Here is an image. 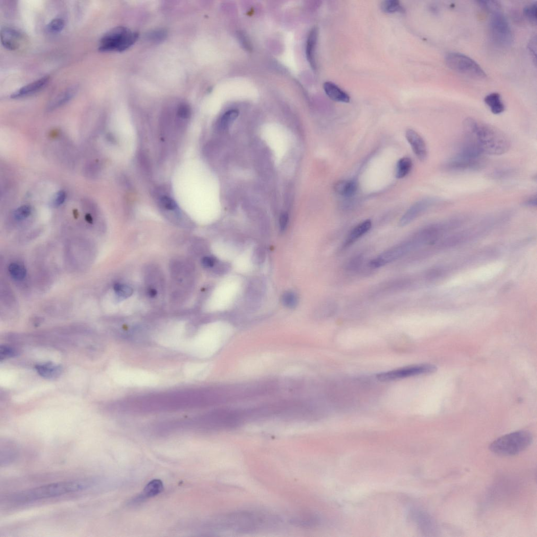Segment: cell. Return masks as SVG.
<instances>
[{
  "label": "cell",
  "mask_w": 537,
  "mask_h": 537,
  "mask_svg": "<svg viewBox=\"0 0 537 537\" xmlns=\"http://www.w3.org/2000/svg\"><path fill=\"white\" fill-rule=\"evenodd\" d=\"M465 142L473 144L483 154L500 155L510 147V140L499 129L472 118L463 122Z\"/></svg>",
  "instance_id": "cell-1"
},
{
  "label": "cell",
  "mask_w": 537,
  "mask_h": 537,
  "mask_svg": "<svg viewBox=\"0 0 537 537\" xmlns=\"http://www.w3.org/2000/svg\"><path fill=\"white\" fill-rule=\"evenodd\" d=\"M91 483L85 481H70L53 483L30 489L14 493L8 501L15 504H23L39 500L63 496L85 490Z\"/></svg>",
  "instance_id": "cell-2"
},
{
  "label": "cell",
  "mask_w": 537,
  "mask_h": 537,
  "mask_svg": "<svg viewBox=\"0 0 537 537\" xmlns=\"http://www.w3.org/2000/svg\"><path fill=\"white\" fill-rule=\"evenodd\" d=\"M226 331L219 327L207 328L189 339L182 350L199 358H206L215 354L229 336Z\"/></svg>",
  "instance_id": "cell-3"
},
{
  "label": "cell",
  "mask_w": 537,
  "mask_h": 537,
  "mask_svg": "<svg viewBox=\"0 0 537 537\" xmlns=\"http://www.w3.org/2000/svg\"><path fill=\"white\" fill-rule=\"evenodd\" d=\"M533 441L529 431L521 430L501 437L489 445V450L501 456H512L524 451Z\"/></svg>",
  "instance_id": "cell-4"
},
{
  "label": "cell",
  "mask_w": 537,
  "mask_h": 537,
  "mask_svg": "<svg viewBox=\"0 0 537 537\" xmlns=\"http://www.w3.org/2000/svg\"><path fill=\"white\" fill-rule=\"evenodd\" d=\"M138 38L137 33L124 26H118L103 35L98 49L102 52L125 51L133 46Z\"/></svg>",
  "instance_id": "cell-5"
},
{
  "label": "cell",
  "mask_w": 537,
  "mask_h": 537,
  "mask_svg": "<svg viewBox=\"0 0 537 537\" xmlns=\"http://www.w3.org/2000/svg\"><path fill=\"white\" fill-rule=\"evenodd\" d=\"M483 155L477 148L463 144L460 152L444 164V169L453 172L479 170L484 165Z\"/></svg>",
  "instance_id": "cell-6"
},
{
  "label": "cell",
  "mask_w": 537,
  "mask_h": 537,
  "mask_svg": "<svg viewBox=\"0 0 537 537\" xmlns=\"http://www.w3.org/2000/svg\"><path fill=\"white\" fill-rule=\"evenodd\" d=\"M445 61L449 68L459 74L478 80L487 77L485 71L476 61L460 52H448L445 56Z\"/></svg>",
  "instance_id": "cell-7"
},
{
  "label": "cell",
  "mask_w": 537,
  "mask_h": 537,
  "mask_svg": "<svg viewBox=\"0 0 537 537\" xmlns=\"http://www.w3.org/2000/svg\"><path fill=\"white\" fill-rule=\"evenodd\" d=\"M418 248L417 244L411 237L409 239L392 246L378 255L369 262L368 266L373 269L381 268L406 256Z\"/></svg>",
  "instance_id": "cell-8"
},
{
  "label": "cell",
  "mask_w": 537,
  "mask_h": 537,
  "mask_svg": "<svg viewBox=\"0 0 537 537\" xmlns=\"http://www.w3.org/2000/svg\"><path fill=\"white\" fill-rule=\"evenodd\" d=\"M491 14L489 31L492 41L501 47L511 46L513 41V33L506 17L500 10Z\"/></svg>",
  "instance_id": "cell-9"
},
{
  "label": "cell",
  "mask_w": 537,
  "mask_h": 537,
  "mask_svg": "<svg viewBox=\"0 0 537 537\" xmlns=\"http://www.w3.org/2000/svg\"><path fill=\"white\" fill-rule=\"evenodd\" d=\"M119 381L130 387H149L156 385L159 380L155 374L146 370L131 368L123 370L119 376Z\"/></svg>",
  "instance_id": "cell-10"
},
{
  "label": "cell",
  "mask_w": 537,
  "mask_h": 537,
  "mask_svg": "<svg viewBox=\"0 0 537 537\" xmlns=\"http://www.w3.org/2000/svg\"><path fill=\"white\" fill-rule=\"evenodd\" d=\"M437 370V367L434 365L422 364L382 372L377 374L376 378L381 382H391L408 377L433 373L436 372Z\"/></svg>",
  "instance_id": "cell-11"
},
{
  "label": "cell",
  "mask_w": 537,
  "mask_h": 537,
  "mask_svg": "<svg viewBox=\"0 0 537 537\" xmlns=\"http://www.w3.org/2000/svg\"><path fill=\"white\" fill-rule=\"evenodd\" d=\"M24 34L19 30L12 28H5L1 32V41L3 46L10 50H16L22 46L24 41Z\"/></svg>",
  "instance_id": "cell-12"
},
{
  "label": "cell",
  "mask_w": 537,
  "mask_h": 537,
  "mask_svg": "<svg viewBox=\"0 0 537 537\" xmlns=\"http://www.w3.org/2000/svg\"><path fill=\"white\" fill-rule=\"evenodd\" d=\"M433 199H425L420 200L413 204L405 213L399 221L401 227L406 226L414 221L418 216L425 212L435 203Z\"/></svg>",
  "instance_id": "cell-13"
},
{
  "label": "cell",
  "mask_w": 537,
  "mask_h": 537,
  "mask_svg": "<svg viewBox=\"0 0 537 537\" xmlns=\"http://www.w3.org/2000/svg\"><path fill=\"white\" fill-rule=\"evenodd\" d=\"M0 445V462L1 466L10 465L18 458L19 448L15 442L9 439H1Z\"/></svg>",
  "instance_id": "cell-14"
},
{
  "label": "cell",
  "mask_w": 537,
  "mask_h": 537,
  "mask_svg": "<svg viewBox=\"0 0 537 537\" xmlns=\"http://www.w3.org/2000/svg\"><path fill=\"white\" fill-rule=\"evenodd\" d=\"M212 369L209 363H189L185 365V375L194 380H203L209 375Z\"/></svg>",
  "instance_id": "cell-15"
},
{
  "label": "cell",
  "mask_w": 537,
  "mask_h": 537,
  "mask_svg": "<svg viewBox=\"0 0 537 537\" xmlns=\"http://www.w3.org/2000/svg\"><path fill=\"white\" fill-rule=\"evenodd\" d=\"M406 138L410 145L413 152L421 161L426 160L428 151L424 140L415 130L408 129Z\"/></svg>",
  "instance_id": "cell-16"
},
{
  "label": "cell",
  "mask_w": 537,
  "mask_h": 537,
  "mask_svg": "<svg viewBox=\"0 0 537 537\" xmlns=\"http://www.w3.org/2000/svg\"><path fill=\"white\" fill-rule=\"evenodd\" d=\"M372 227V222L370 219L360 223L352 229L347 235L346 239L342 246V249L345 250L353 245L361 238L363 237L371 230Z\"/></svg>",
  "instance_id": "cell-17"
},
{
  "label": "cell",
  "mask_w": 537,
  "mask_h": 537,
  "mask_svg": "<svg viewBox=\"0 0 537 537\" xmlns=\"http://www.w3.org/2000/svg\"><path fill=\"white\" fill-rule=\"evenodd\" d=\"M49 79L50 78L49 76L42 77L37 81L21 87L18 91L13 93L11 98L13 99L19 98L36 93L48 84Z\"/></svg>",
  "instance_id": "cell-18"
},
{
  "label": "cell",
  "mask_w": 537,
  "mask_h": 537,
  "mask_svg": "<svg viewBox=\"0 0 537 537\" xmlns=\"http://www.w3.org/2000/svg\"><path fill=\"white\" fill-rule=\"evenodd\" d=\"M35 369L41 377L47 380L57 379L63 371L60 365L50 362L37 365Z\"/></svg>",
  "instance_id": "cell-19"
},
{
  "label": "cell",
  "mask_w": 537,
  "mask_h": 537,
  "mask_svg": "<svg viewBox=\"0 0 537 537\" xmlns=\"http://www.w3.org/2000/svg\"><path fill=\"white\" fill-rule=\"evenodd\" d=\"M323 89L326 94L334 101L344 103L350 101L349 96L333 83L325 82L323 85Z\"/></svg>",
  "instance_id": "cell-20"
},
{
  "label": "cell",
  "mask_w": 537,
  "mask_h": 537,
  "mask_svg": "<svg viewBox=\"0 0 537 537\" xmlns=\"http://www.w3.org/2000/svg\"><path fill=\"white\" fill-rule=\"evenodd\" d=\"M318 37V29L313 28L308 37L306 46V58L313 69L316 68L315 49Z\"/></svg>",
  "instance_id": "cell-21"
},
{
  "label": "cell",
  "mask_w": 537,
  "mask_h": 537,
  "mask_svg": "<svg viewBox=\"0 0 537 537\" xmlns=\"http://www.w3.org/2000/svg\"><path fill=\"white\" fill-rule=\"evenodd\" d=\"M484 102L488 105L492 113L499 114L505 110V105L500 95L497 93H492L488 95Z\"/></svg>",
  "instance_id": "cell-22"
},
{
  "label": "cell",
  "mask_w": 537,
  "mask_h": 537,
  "mask_svg": "<svg viewBox=\"0 0 537 537\" xmlns=\"http://www.w3.org/2000/svg\"><path fill=\"white\" fill-rule=\"evenodd\" d=\"M357 188V183L354 180H341L336 183L334 190L341 195L350 197L355 195Z\"/></svg>",
  "instance_id": "cell-23"
},
{
  "label": "cell",
  "mask_w": 537,
  "mask_h": 537,
  "mask_svg": "<svg viewBox=\"0 0 537 537\" xmlns=\"http://www.w3.org/2000/svg\"><path fill=\"white\" fill-rule=\"evenodd\" d=\"M75 87H70L56 96L49 105V109L52 110L62 106L63 105L71 100L75 95Z\"/></svg>",
  "instance_id": "cell-24"
},
{
  "label": "cell",
  "mask_w": 537,
  "mask_h": 537,
  "mask_svg": "<svg viewBox=\"0 0 537 537\" xmlns=\"http://www.w3.org/2000/svg\"><path fill=\"white\" fill-rule=\"evenodd\" d=\"M163 483L159 480H154L148 483L144 489L143 492L139 497V499L142 500L150 498L159 494L163 490Z\"/></svg>",
  "instance_id": "cell-25"
},
{
  "label": "cell",
  "mask_w": 537,
  "mask_h": 537,
  "mask_svg": "<svg viewBox=\"0 0 537 537\" xmlns=\"http://www.w3.org/2000/svg\"><path fill=\"white\" fill-rule=\"evenodd\" d=\"M412 166L411 160L409 157H403L399 160L397 164L395 171V177L402 179L406 177L410 172Z\"/></svg>",
  "instance_id": "cell-26"
},
{
  "label": "cell",
  "mask_w": 537,
  "mask_h": 537,
  "mask_svg": "<svg viewBox=\"0 0 537 537\" xmlns=\"http://www.w3.org/2000/svg\"><path fill=\"white\" fill-rule=\"evenodd\" d=\"M11 277L16 281L23 280L26 276V270L21 264L13 262L8 268Z\"/></svg>",
  "instance_id": "cell-27"
},
{
  "label": "cell",
  "mask_w": 537,
  "mask_h": 537,
  "mask_svg": "<svg viewBox=\"0 0 537 537\" xmlns=\"http://www.w3.org/2000/svg\"><path fill=\"white\" fill-rule=\"evenodd\" d=\"M382 10L387 13H404V9L398 0H387L381 5Z\"/></svg>",
  "instance_id": "cell-28"
},
{
  "label": "cell",
  "mask_w": 537,
  "mask_h": 537,
  "mask_svg": "<svg viewBox=\"0 0 537 537\" xmlns=\"http://www.w3.org/2000/svg\"><path fill=\"white\" fill-rule=\"evenodd\" d=\"M239 111L233 109L227 111L223 116L221 120V126L223 129H226L239 117Z\"/></svg>",
  "instance_id": "cell-29"
},
{
  "label": "cell",
  "mask_w": 537,
  "mask_h": 537,
  "mask_svg": "<svg viewBox=\"0 0 537 537\" xmlns=\"http://www.w3.org/2000/svg\"><path fill=\"white\" fill-rule=\"evenodd\" d=\"M114 292L120 297L128 298L133 294V289L127 285L116 284L114 285Z\"/></svg>",
  "instance_id": "cell-30"
},
{
  "label": "cell",
  "mask_w": 537,
  "mask_h": 537,
  "mask_svg": "<svg viewBox=\"0 0 537 537\" xmlns=\"http://www.w3.org/2000/svg\"><path fill=\"white\" fill-rule=\"evenodd\" d=\"M32 213V207L28 205L21 206L15 210L14 217L16 221H22L28 218Z\"/></svg>",
  "instance_id": "cell-31"
},
{
  "label": "cell",
  "mask_w": 537,
  "mask_h": 537,
  "mask_svg": "<svg viewBox=\"0 0 537 537\" xmlns=\"http://www.w3.org/2000/svg\"><path fill=\"white\" fill-rule=\"evenodd\" d=\"M537 4L533 3L527 5L524 8V13L528 20L533 24L537 23Z\"/></svg>",
  "instance_id": "cell-32"
},
{
  "label": "cell",
  "mask_w": 537,
  "mask_h": 537,
  "mask_svg": "<svg viewBox=\"0 0 537 537\" xmlns=\"http://www.w3.org/2000/svg\"><path fill=\"white\" fill-rule=\"evenodd\" d=\"M65 26L63 20L56 18L52 20L48 25V30L51 33H58L62 31Z\"/></svg>",
  "instance_id": "cell-33"
},
{
  "label": "cell",
  "mask_w": 537,
  "mask_h": 537,
  "mask_svg": "<svg viewBox=\"0 0 537 537\" xmlns=\"http://www.w3.org/2000/svg\"><path fill=\"white\" fill-rule=\"evenodd\" d=\"M282 302L287 307H294L297 304V297L293 293H286L282 297Z\"/></svg>",
  "instance_id": "cell-34"
},
{
  "label": "cell",
  "mask_w": 537,
  "mask_h": 537,
  "mask_svg": "<svg viewBox=\"0 0 537 537\" xmlns=\"http://www.w3.org/2000/svg\"><path fill=\"white\" fill-rule=\"evenodd\" d=\"M363 261L364 258L363 256L358 255V256L352 258L348 261L346 265V268L350 271H356L362 266Z\"/></svg>",
  "instance_id": "cell-35"
},
{
  "label": "cell",
  "mask_w": 537,
  "mask_h": 537,
  "mask_svg": "<svg viewBox=\"0 0 537 537\" xmlns=\"http://www.w3.org/2000/svg\"><path fill=\"white\" fill-rule=\"evenodd\" d=\"M16 351L12 347L6 346H1L0 347V360L1 361L4 359L14 357L16 356Z\"/></svg>",
  "instance_id": "cell-36"
},
{
  "label": "cell",
  "mask_w": 537,
  "mask_h": 537,
  "mask_svg": "<svg viewBox=\"0 0 537 537\" xmlns=\"http://www.w3.org/2000/svg\"><path fill=\"white\" fill-rule=\"evenodd\" d=\"M66 198V193L63 191L58 192L55 195L54 198L52 200V205L55 207H57L62 205L65 201Z\"/></svg>",
  "instance_id": "cell-37"
},
{
  "label": "cell",
  "mask_w": 537,
  "mask_h": 537,
  "mask_svg": "<svg viewBox=\"0 0 537 537\" xmlns=\"http://www.w3.org/2000/svg\"><path fill=\"white\" fill-rule=\"evenodd\" d=\"M163 206L168 210H174L177 207V203L171 198L168 196H164L161 199Z\"/></svg>",
  "instance_id": "cell-38"
},
{
  "label": "cell",
  "mask_w": 537,
  "mask_h": 537,
  "mask_svg": "<svg viewBox=\"0 0 537 537\" xmlns=\"http://www.w3.org/2000/svg\"><path fill=\"white\" fill-rule=\"evenodd\" d=\"M178 115L183 119H187L191 115V109L189 105L186 103H182L180 105L178 111Z\"/></svg>",
  "instance_id": "cell-39"
},
{
  "label": "cell",
  "mask_w": 537,
  "mask_h": 537,
  "mask_svg": "<svg viewBox=\"0 0 537 537\" xmlns=\"http://www.w3.org/2000/svg\"><path fill=\"white\" fill-rule=\"evenodd\" d=\"M512 174V172L509 170H500L496 171L493 172L491 175L492 178L494 179H501L505 178L507 177L508 175Z\"/></svg>",
  "instance_id": "cell-40"
},
{
  "label": "cell",
  "mask_w": 537,
  "mask_h": 537,
  "mask_svg": "<svg viewBox=\"0 0 537 537\" xmlns=\"http://www.w3.org/2000/svg\"><path fill=\"white\" fill-rule=\"evenodd\" d=\"M216 262L215 258L212 257H206L201 261L202 265L205 268L213 267Z\"/></svg>",
  "instance_id": "cell-41"
},
{
  "label": "cell",
  "mask_w": 537,
  "mask_h": 537,
  "mask_svg": "<svg viewBox=\"0 0 537 537\" xmlns=\"http://www.w3.org/2000/svg\"><path fill=\"white\" fill-rule=\"evenodd\" d=\"M289 221V216L287 213H284L281 215L280 218V227L281 231H284L288 225Z\"/></svg>",
  "instance_id": "cell-42"
},
{
  "label": "cell",
  "mask_w": 537,
  "mask_h": 537,
  "mask_svg": "<svg viewBox=\"0 0 537 537\" xmlns=\"http://www.w3.org/2000/svg\"><path fill=\"white\" fill-rule=\"evenodd\" d=\"M254 260L256 262L260 263L262 260H263L264 257H265V253L261 249H258L255 252V254L253 256Z\"/></svg>",
  "instance_id": "cell-43"
},
{
  "label": "cell",
  "mask_w": 537,
  "mask_h": 537,
  "mask_svg": "<svg viewBox=\"0 0 537 537\" xmlns=\"http://www.w3.org/2000/svg\"><path fill=\"white\" fill-rule=\"evenodd\" d=\"M526 205L528 206L535 207L537 205V197L536 196H532L529 199H527L526 202Z\"/></svg>",
  "instance_id": "cell-44"
},
{
  "label": "cell",
  "mask_w": 537,
  "mask_h": 537,
  "mask_svg": "<svg viewBox=\"0 0 537 537\" xmlns=\"http://www.w3.org/2000/svg\"><path fill=\"white\" fill-rule=\"evenodd\" d=\"M536 38L535 37L532 39V42H531L529 45V48L531 51L532 52L533 54L535 55V56L536 55Z\"/></svg>",
  "instance_id": "cell-45"
},
{
  "label": "cell",
  "mask_w": 537,
  "mask_h": 537,
  "mask_svg": "<svg viewBox=\"0 0 537 537\" xmlns=\"http://www.w3.org/2000/svg\"><path fill=\"white\" fill-rule=\"evenodd\" d=\"M147 293L149 296L154 297L156 295L157 292L155 290L153 289H151L148 290Z\"/></svg>",
  "instance_id": "cell-46"
},
{
  "label": "cell",
  "mask_w": 537,
  "mask_h": 537,
  "mask_svg": "<svg viewBox=\"0 0 537 537\" xmlns=\"http://www.w3.org/2000/svg\"><path fill=\"white\" fill-rule=\"evenodd\" d=\"M85 219H86V221H87V222L88 223H91V224H92V223H93V217H92V216H91V215H90V214H87V215L86 216V217H85Z\"/></svg>",
  "instance_id": "cell-47"
}]
</instances>
